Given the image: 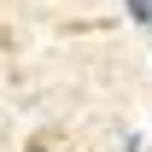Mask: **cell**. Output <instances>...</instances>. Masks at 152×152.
I'll list each match as a JSON object with an SVG mask.
<instances>
[{
	"mask_svg": "<svg viewBox=\"0 0 152 152\" xmlns=\"http://www.w3.org/2000/svg\"><path fill=\"white\" fill-rule=\"evenodd\" d=\"M129 12H134V23H152V0H129Z\"/></svg>",
	"mask_w": 152,
	"mask_h": 152,
	"instance_id": "6da1fadb",
	"label": "cell"
},
{
	"mask_svg": "<svg viewBox=\"0 0 152 152\" xmlns=\"http://www.w3.org/2000/svg\"><path fill=\"white\" fill-rule=\"evenodd\" d=\"M29 152H41V146H29Z\"/></svg>",
	"mask_w": 152,
	"mask_h": 152,
	"instance_id": "7a4b0ae2",
	"label": "cell"
}]
</instances>
